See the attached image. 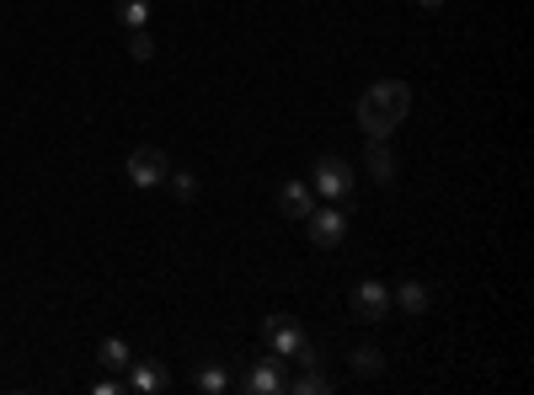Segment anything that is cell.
Listing matches in <instances>:
<instances>
[{
  "mask_svg": "<svg viewBox=\"0 0 534 395\" xmlns=\"http://www.w3.org/2000/svg\"><path fill=\"white\" fill-rule=\"evenodd\" d=\"M412 113V86L406 81H374L364 97H358V129L369 139H390Z\"/></svg>",
  "mask_w": 534,
  "mask_h": 395,
  "instance_id": "obj_1",
  "label": "cell"
},
{
  "mask_svg": "<svg viewBox=\"0 0 534 395\" xmlns=\"http://www.w3.org/2000/svg\"><path fill=\"white\" fill-rule=\"evenodd\" d=\"M310 187H316V198H326V203H348L353 198V166L342 161V155H321L316 171H310Z\"/></svg>",
  "mask_w": 534,
  "mask_h": 395,
  "instance_id": "obj_2",
  "label": "cell"
},
{
  "mask_svg": "<svg viewBox=\"0 0 534 395\" xmlns=\"http://www.w3.org/2000/svg\"><path fill=\"white\" fill-rule=\"evenodd\" d=\"M262 342L273 347L278 358H300L310 337L300 331V321H294V315H267V326H262Z\"/></svg>",
  "mask_w": 534,
  "mask_h": 395,
  "instance_id": "obj_3",
  "label": "cell"
},
{
  "mask_svg": "<svg viewBox=\"0 0 534 395\" xmlns=\"http://www.w3.org/2000/svg\"><path fill=\"white\" fill-rule=\"evenodd\" d=\"M166 171H171V161H166L161 145H139V150H129V182H134V187H161Z\"/></svg>",
  "mask_w": 534,
  "mask_h": 395,
  "instance_id": "obj_4",
  "label": "cell"
},
{
  "mask_svg": "<svg viewBox=\"0 0 534 395\" xmlns=\"http://www.w3.org/2000/svg\"><path fill=\"white\" fill-rule=\"evenodd\" d=\"M241 385H246V395H284L289 390V374H284V363H278V353H273V358L251 363Z\"/></svg>",
  "mask_w": 534,
  "mask_h": 395,
  "instance_id": "obj_5",
  "label": "cell"
},
{
  "mask_svg": "<svg viewBox=\"0 0 534 395\" xmlns=\"http://www.w3.org/2000/svg\"><path fill=\"white\" fill-rule=\"evenodd\" d=\"M305 225H310V241L332 251V246H342V235H348V214H342L337 203H326V209H310Z\"/></svg>",
  "mask_w": 534,
  "mask_h": 395,
  "instance_id": "obj_6",
  "label": "cell"
},
{
  "mask_svg": "<svg viewBox=\"0 0 534 395\" xmlns=\"http://www.w3.org/2000/svg\"><path fill=\"white\" fill-rule=\"evenodd\" d=\"M353 315H358V321H385V315H390V289L380 278L353 283Z\"/></svg>",
  "mask_w": 534,
  "mask_h": 395,
  "instance_id": "obj_7",
  "label": "cell"
},
{
  "mask_svg": "<svg viewBox=\"0 0 534 395\" xmlns=\"http://www.w3.org/2000/svg\"><path fill=\"white\" fill-rule=\"evenodd\" d=\"M278 209H284L289 219H310V209H316V187L310 182H284L278 187Z\"/></svg>",
  "mask_w": 534,
  "mask_h": 395,
  "instance_id": "obj_8",
  "label": "cell"
},
{
  "mask_svg": "<svg viewBox=\"0 0 534 395\" xmlns=\"http://www.w3.org/2000/svg\"><path fill=\"white\" fill-rule=\"evenodd\" d=\"M129 390L134 395L166 390V369H161V363H150V358H129Z\"/></svg>",
  "mask_w": 534,
  "mask_h": 395,
  "instance_id": "obj_9",
  "label": "cell"
},
{
  "mask_svg": "<svg viewBox=\"0 0 534 395\" xmlns=\"http://www.w3.org/2000/svg\"><path fill=\"white\" fill-rule=\"evenodd\" d=\"M390 310H401V315H422V310H428V289H422L417 278L396 283V289H390Z\"/></svg>",
  "mask_w": 534,
  "mask_h": 395,
  "instance_id": "obj_10",
  "label": "cell"
},
{
  "mask_svg": "<svg viewBox=\"0 0 534 395\" xmlns=\"http://www.w3.org/2000/svg\"><path fill=\"white\" fill-rule=\"evenodd\" d=\"M193 385H198L203 395H225V390L235 385V379H230V369H225V363H203V369L193 374Z\"/></svg>",
  "mask_w": 534,
  "mask_h": 395,
  "instance_id": "obj_11",
  "label": "cell"
},
{
  "mask_svg": "<svg viewBox=\"0 0 534 395\" xmlns=\"http://www.w3.org/2000/svg\"><path fill=\"white\" fill-rule=\"evenodd\" d=\"M300 369H305L300 379H289L294 395H326V390H332V379L321 374V363H300Z\"/></svg>",
  "mask_w": 534,
  "mask_h": 395,
  "instance_id": "obj_12",
  "label": "cell"
},
{
  "mask_svg": "<svg viewBox=\"0 0 534 395\" xmlns=\"http://www.w3.org/2000/svg\"><path fill=\"white\" fill-rule=\"evenodd\" d=\"M369 171H374V182H380V187L396 182V161H390L385 139H374V145H369Z\"/></svg>",
  "mask_w": 534,
  "mask_h": 395,
  "instance_id": "obj_13",
  "label": "cell"
},
{
  "mask_svg": "<svg viewBox=\"0 0 534 395\" xmlns=\"http://www.w3.org/2000/svg\"><path fill=\"white\" fill-rule=\"evenodd\" d=\"M129 342H123V337H107L102 347H97V363H107V369H113V374H123V369H129Z\"/></svg>",
  "mask_w": 534,
  "mask_h": 395,
  "instance_id": "obj_14",
  "label": "cell"
},
{
  "mask_svg": "<svg viewBox=\"0 0 534 395\" xmlns=\"http://www.w3.org/2000/svg\"><path fill=\"white\" fill-rule=\"evenodd\" d=\"M118 22L129 27V33H139V27L150 22V0H118Z\"/></svg>",
  "mask_w": 534,
  "mask_h": 395,
  "instance_id": "obj_15",
  "label": "cell"
},
{
  "mask_svg": "<svg viewBox=\"0 0 534 395\" xmlns=\"http://www.w3.org/2000/svg\"><path fill=\"white\" fill-rule=\"evenodd\" d=\"M166 187H171V193H177L182 203L198 198V177H193V171H166Z\"/></svg>",
  "mask_w": 534,
  "mask_h": 395,
  "instance_id": "obj_16",
  "label": "cell"
},
{
  "mask_svg": "<svg viewBox=\"0 0 534 395\" xmlns=\"http://www.w3.org/2000/svg\"><path fill=\"white\" fill-rule=\"evenodd\" d=\"M380 369H385V358L374 353V347H353V374L369 379V374H380Z\"/></svg>",
  "mask_w": 534,
  "mask_h": 395,
  "instance_id": "obj_17",
  "label": "cell"
},
{
  "mask_svg": "<svg viewBox=\"0 0 534 395\" xmlns=\"http://www.w3.org/2000/svg\"><path fill=\"white\" fill-rule=\"evenodd\" d=\"M129 54L139 59V65H145V59H155V38L145 33V27H139V33H129Z\"/></svg>",
  "mask_w": 534,
  "mask_h": 395,
  "instance_id": "obj_18",
  "label": "cell"
},
{
  "mask_svg": "<svg viewBox=\"0 0 534 395\" xmlns=\"http://www.w3.org/2000/svg\"><path fill=\"white\" fill-rule=\"evenodd\" d=\"M417 6H428V11H438V6H449V0H417Z\"/></svg>",
  "mask_w": 534,
  "mask_h": 395,
  "instance_id": "obj_19",
  "label": "cell"
}]
</instances>
